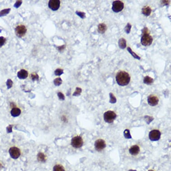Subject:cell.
I'll return each instance as SVG.
<instances>
[{
	"label": "cell",
	"instance_id": "obj_8",
	"mask_svg": "<svg viewBox=\"0 0 171 171\" xmlns=\"http://www.w3.org/2000/svg\"><path fill=\"white\" fill-rule=\"evenodd\" d=\"M9 154L11 157L14 159H17L21 154V151L19 148L16 147H12L9 149Z\"/></svg>",
	"mask_w": 171,
	"mask_h": 171
},
{
	"label": "cell",
	"instance_id": "obj_33",
	"mask_svg": "<svg viewBox=\"0 0 171 171\" xmlns=\"http://www.w3.org/2000/svg\"><path fill=\"white\" fill-rule=\"evenodd\" d=\"M22 4V1H17L16 2V3H15V4L14 5V7H15L16 8H18V7H20Z\"/></svg>",
	"mask_w": 171,
	"mask_h": 171
},
{
	"label": "cell",
	"instance_id": "obj_21",
	"mask_svg": "<svg viewBox=\"0 0 171 171\" xmlns=\"http://www.w3.org/2000/svg\"><path fill=\"white\" fill-rule=\"evenodd\" d=\"M37 159L40 162H44L46 161V156L43 153H39L37 156Z\"/></svg>",
	"mask_w": 171,
	"mask_h": 171
},
{
	"label": "cell",
	"instance_id": "obj_23",
	"mask_svg": "<svg viewBox=\"0 0 171 171\" xmlns=\"http://www.w3.org/2000/svg\"><path fill=\"white\" fill-rule=\"evenodd\" d=\"M132 25L130 23H127L126 26H125V31L127 34H129L130 32L131 31V29Z\"/></svg>",
	"mask_w": 171,
	"mask_h": 171
},
{
	"label": "cell",
	"instance_id": "obj_12",
	"mask_svg": "<svg viewBox=\"0 0 171 171\" xmlns=\"http://www.w3.org/2000/svg\"><path fill=\"white\" fill-rule=\"evenodd\" d=\"M28 76V73L26 70L22 69L18 71L17 73V76L20 79H25Z\"/></svg>",
	"mask_w": 171,
	"mask_h": 171
},
{
	"label": "cell",
	"instance_id": "obj_28",
	"mask_svg": "<svg viewBox=\"0 0 171 171\" xmlns=\"http://www.w3.org/2000/svg\"><path fill=\"white\" fill-rule=\"evenodd\" d=\"M77 15L80 18H82V19H84L85 18L86 16V13L83 12H81V11H76L75 12Z\"/></svg>",
	"mask_w": 171,
	"mask_h": 171
},
{
	"label": "cell",
	"instance_id": "obj_36",
	"mask_svg": "<svg viewBox=\"0 0 171 171\" xmlns=\"http://www.w3.org/2000/svg\"><path fill=\"white\" fill-rule=\"evenodd\" d=\"M7 131L8 133H10L12 132V126L9 125L7 128Z\"/></svg>",
	"mask_w": 171,
	"mask_h": 171
},
{
	"label": "cell",
	"instance_id": "obj_4",
	"mask_svg": "<svg viewBox=\"0 0 171 171\" xmlns=\"http://www.w3.org/2000/svg\"><path fill=\"white\" fill-rule=\"evenodd\" d=\"M124 8V4L121 1H115L112 4L111 9L115 13L121 12Z\"/></svg>",
	"mask_w": 171,
	"mask_h": 171
},
{
	"label": "cell",
	"instance_id": "obj_17",
	"mask_svg": "<svg viewBox=\"0 0 171 171\" xmlns=\"http://www.w3.org/2000/svg\"><path fill=\"white\" fill-rule=\"evenodd\" d=\"M21 113V111L20 109L17 108H14L10 111L11 115L13 117H17L20 115Z\"/></svg>",
	"mask_w": 171,
	"mask_h": 171
},
{
	"label": "cell",
	"instance_id": "obj_38",
	"mask_svg": "<svg viewBox=\"0 0 171 171\" xmlns=\"http://www.w3.org/2000/svg\"><path fill=\"white\" fill-rule=\"evenodd\" d=\"M148 171H154L153 170H149Z\"/></svg>",
	"mask_w": 171,
	"mask_h": 171
},
{
	"label": "cell",
	"instance_id": "obj_26",
	"mask_svg": "<svg viewBox=\"0 0 171 171\" xmlns=\"http://www.w3.org/2000/svg\"><path fill=\"white\" fill-rule=\"evenodd\" d=\"M63 73H64V71H63V70L61 69H56L54 71V74L56 76H60Z\"/></svg>",
	"mask_w": 171,
	"mask_h": 171
},
{
	"label": "cell",
	"instance_id": "obj_27",
	"mask_svg": "<svg viewBox=\"0 0 171 171\" xmlns=\"http://www.w3.org/2000/svg\"><path fill=\"white\" fill-rule=\"evenodd\" d=\"M82 91V90L81 88L77 87L76 89V90L73 93V95L76 96H79L80 95H81Z\"/></svg>",
	"mask_w": 171,
	"mask_h": 171
},
{
	"label": "cell",
	"instance_id": "obj_1",
	"mask_svg": "<svg viewBox=\"0 0 171 171\" xmlns=\"http://www.w3.org/2000/svg\"><path fill=\"white\" fill-rule=\"evenodd\" d=\"M130 79L129 73L125 71H120L118 72L116 76V83L122 87L128 85Z\"/></svg>",
	"mask_w": 171,
	"mask_h": 171
},
{
	"label": "cell",
	"instance_id": "obj_6",
	"mask_svg": "<svg viewBox=\"0 0 171 171\" xmlns=\"http://www.w3.org/2000/svg\"><path fill=\"white\" fill-rule=\"evenodd\" d=\"M26 28L23 25H20L17 26L15 29L16 35L19 38H22L26 34Z\"/></svg>",
	"mask_w": 171,
	"mask_h": 171
},
{
	"label": "cell",
	"instance_id": "obj_32",
	"mask_svg": "<svg viewBox=\"0 0 171 171\" xmlns=\"http://www.w3.org/2000/svg\"><path fill=\"white\" fill-rule=\"evenodd\" d=\"M13 84V83L11 80L10 79L7 80V81L6 82V85H7V88L8 89H9L12 87Z\"/></svg>",
	"mask_w": 171,
	"mask_h": 171
},
{
	"label": "cell",
	"instance_id": "obj_34",
	"mask_svg": "<svg viewBox=\"0 0 171 171\" xmlns=\"http://www.w3.org/2000/svg\"><path fill=\"white\" fill-rule=\"evenodd\" d=\"M57 95H58V97L61 100H64L65 97L64 95H63L62 93L59 92L57 94Z\"/></svg>",
	"mask_w": 171,
	"mask_h": 171
},
{
	"label": "cell",
	"instance_id": "obj_13",
	"mask_svg": "<svg viewBox=\"0 0 171 171\" xmlns=\"http://www.w3.org/2000/svg\"><path fill=\"white\" fill-rule=\"evenodd\" d=\"M140 151V148L137 145H133L132 146L130 149L129 152L132 156H136L138 154Z\"/></svg>",
	"mask_w": 171,
	"mask_h": 171
},
{
	"label": "cell",
	"instance_id": "obj_16",
	"mask_svg": "<svg viewBox=\"0 0 171 171\" xmlns=\"http://www.w3.org/2000/svg\"><path fill=\"white\" fill-rule=\"evenodd\" d=\"M118 44L119 47L121 49H125V47H126V46H127L126 40L123 38H121L119 40H118Z\"/></svg>",
	"mask_w": 171,
	"mask_h": 171
},
{
	"label": "cell",
	"instance_id": "obj_24",
	"mask_svg": "<svg viewBox=\"0 0 171 171\" xmlns=\"http://www.w3.org/2000/svg\"><path fill=\"white\" fill-rule=\"evenodd\" d=\"M54 84L56 86H59L62 83V80L60 78H56L54 81Z\"/></svg>",
	"mask_w": 171,
	"mask_h": 171
},
{
	"label": "cell",
	"instance_id": "obj_15",
	"mask_svg": "<svg viewBox=\"0 0 171 171\" xmlns=\"http://www.w3.org/2000/svg\"><path fill=\"white\" fill-rule=\"evenodd\" d=\"M142 13L144 15L148 17L150 15L151 13V9L149 6H145L142 9Z\"/></svg>",
	"mask_w": 171,
	"mask_h": 171
},
{
	"label": "cell",
	"instance_id": "obj_14",
	"mask_svg": "<svg viewBox=\"0 0 171 171\" xmlns=\"http://www.w3.org/2000/svg\"><path fill=\"white\" fill-rule=\"evenodd\" d=\"M107 26L105 23H99L98 25L97 31L99 34H103L107 31Z\"/></svg>",
	"mask_w": 171,
	"mask_h": 171
},
{
	"label": "cell",
	"instance_id": "obj_22",
	"mask_svg": "<svg viewBox=\"0 0 171 171\" xmlns=\"http://www.w3.org/2000/svg\"><path fill=\"white\" fill-rule=\"evenodd\" d=\"M54 171H65L64 167L61 165H56L53 168Z\"/></svg>",
	"mask_w": 171,
	"mask_h": 171
},
{
	"label": "cell",
	"instance_id": "obj_18",
	"mask_svg": "<svg viewBox=\"0 0 171 171\" xmlns=\"http://www.w3.org/2000/svg\"><path fill=\"white\" fill-rule=\"evenodd\" d=\"M154 80L153 78L148 76H146L144 78L143 83L147 85H151L152 84L154 83Z\"/></svg>",
	"mask_w": 171,
	"mask_h": 171
},
{
	"label": "cell",
	"instance_id": "obj_25",
	"mask_svg": "<svg viewBox=\"0 0 171 171\" xmlns=\"http://www.w3.org/2000/svg\"><path fill=\"white\" fill-rule=\"evenodd\" d=\"M109 96H110V103L111 104H115L116 102V99L114 95H113L112 93H109Z\"/></svg>",
	"mask_w": 171,
	"mask_h": 171
},
{
	"label": "cell",
	"instance_id": "obj_7",
	"mask_svg": "<svg viewBox=\"0 0 171 171\" xmlns=\"http://www.w3.org/2000/svg\"><path fill=\"white\" fill-rule=\"evenodd\" d=\"M161 137V132L159 130H151L149 134V137L151 141H157L160 139Z\"/></svg>",
	"mask_w": 171,
	"mask_h": 171
},
{
	"label": "cell",
	"instance_id": "obj_29",
	"mask_svg": "<svg viewBox=\"0 0 171 171\" xmlns=\"http://www.w3.org/2000/svg\"><path fill=\"white\" fill-rule=\"evenodd\" d=\"M124 137L127 139L131 138V136L130 133V130H125L124 132Z\"/></svg>",
	"mask_w": 171,
	"mask_h": 171
},
{
	"label": "cell",
	"instance_id": "obj_35",
	"mask_svg": "<svg viewBox=\"0 0 171 171\" xmlns=\"http://www.w3.org/2000/svg\"><path fill=\"white\" fill-rule=\"evenodd\" d=\"M170 1H161V2H162V4H163V6H169V3Z\"/></svg>",
	"mask_w": 171,
	"mask_h": 171
},
{
	"label": "cell",
	"instance_id": "obj_37",
	"mask_svg": "<svg viewBox=\"0 0 171 171\" xmlns=\"http://www.w3.org/2000/svg\"><path fill=\"white\" fill-rule=\"evenodd\" d=\"M65 48V45H62V46H60V47H58V50L61 52V51L64 50Z\"/></svg>",
	"mask_w": 171,
	"mask_h": 171
},
{
	"label": "cell",
	"instance_id": "obj_10",
	"mask_svg": "<svg viewBox=\"0 0 171 171\" xmlns=\"http://www.w3.org/2000/svg\"><path fill=\"white\" fill-rule=\"evenodd\" d=\"M61 2L59 0H50L49 2V7L52 10L56 11L60 8Z\"/></svg>",
	"mask_w": 171,
	"mask_h": 171
},
{
	"label": "cell",
	"instance_id": "obj_31",
	"mask_svg": "<svg viewBox=\"0 0 171 171\" xmlns=\"http://www.w3.org/2000/svg\"><path fill=\"white\" fill-rule=\"evenodd\" d=\"M6 41V39L5 37L3 36L0 37V47H2L4 45Z\"/></svg>",
	"mask_w": 171,
	"mask_h": 171
},
{
	"label": "cell",
	"instance_id": "obj_30",
	"mask_svg": "<svg viewBox=\"0 0 171 171\" xmlns=\"http://www.w3.org/2000/svg\"><path fill=\"white\" fill-rule=\"evenodd\" d=\"M31 79L33 81H38L39 79V75L37 74V73H31Z\"/></svg>",
	"mask_w": 171,
	"mask_h": 171
},
{
	"label": "cell",
	"instance_id": "obj_19",
	"mask_svg": "<svg viewBox=\"0 0 171 171\" xmlns=\"http://www.w3.org/2000/svg\"><path fill=\"white\" fill-rule=\"evenodd\" d=\"M127 51H128L129 52V53H130V54L132 56H133V58H135V59H137V60H140V57H139L137 54H135V52L133 51L130 47H127Z\"/></svg>",
	"mask_w": 171,
	"mask_h": 171
},
{
	"label": "cell",
	"instance_id": "obj_2",
	"mask_svg": "<svg viewBox=\"0 0 171 171\" xmlns=\"http://www.w3.org/2000/svg\"><path fill=\"white\" fill-rule=\"evenodd\" d=\"M142 35L141 39V43L144 46H149L152 44L153 39L150 35L148 28L145 27L142 30Z\"/></svg>",
	"mask_w": 171,
	"mask_h": 171
},
{
	"label": "cell",
	"instance_id": "obj_11",
	"mask_svg": "<svg viewBox=\"0 0 171 171\" xmlns=\"http://www.w3.org/2000/svg\"><path fill=\"white\" fill-rule=\"evenodd\" d=\"M159 101V98L154 95H150L147 98V102L148 104L151 106H155L157 105L158 104Z\"/></svg>",
	"mask_w": 171,
	"mask_h": 171
},
{
	"label": "cell",
	"instance_id": "obj_3",
	"mask_svg": "<svg viewBox=\"0 0 171 171\" xmlns=\"http://www.w3.org/2000/svg\"><path fill=\"white\" fill-rule=\"evenodd\" d=\"M116 115L114 112L111 111H106L104 114V119L106 123H111L116 119Z\"/></svg>",
	"mask_w": 171,
	"mask_h": 171
},
{
	"label": "cell",
	"instance_id": "obj_5",
	"mask_svg": "<svg viewBox=\"0 0 171 171\" xmlns=\"http://www.w3.org/2000/svg\"><path fill=\"white\" fill-rule=\"evenodd\" d=\"M83 144V141L82 137L80 136H76L71 140V145L75 148H79L82 147Z\"/></svg>",
	"mask_w": 171,
	"mask_h": 171
},
{
	"label": "cell",
	"instance_id": "obj_20",
	"mask_svg": "<svg viewBox=\"0 0 171 171\" xmlns=\"http://www.w3.org/2000/svg\"><path fill=\"white\" fill-rule=\"evenodd\" d=\"M10 10L11 9H10V8L2 9V10L0 11V17H3V16H6L7 14H9V13L10 12Z\"/></svg>",
	"mask_w": 171,
	"mask_h": 171
},
{
	"label": "cell",
	"instance_id": "obj_9",
	"mask_svg": "<svg viewBox=\"0 0 171 171\" xmlns=\"http://www.w3.org/2000/svg\"><path fill=\"white\" fill-rule=\"evenodd\" d=\"M106 146L105 141L101 139H98L95 141V147L97 151H100L104 150Z\"/></svg>",
	"mask_w": 171,
	"mask_h": 171
}]
</instances>
